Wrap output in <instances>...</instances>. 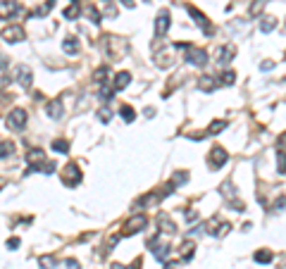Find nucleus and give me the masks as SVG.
I'll use <instances>...</instances> for the list:
<instances>
[{"label": "nucleus", "mask_w": 286, "mask_h": 269, "mask_svg": "<svg viewBox=\"0 0 286 269\" xmlns=\"http://www.w3.org/2000/svg\"><path fill=\"white\" fill-rule=\"evenodd\" d=\"M148 226V217L145 215H132L124 224H122V231H120V236H134V234H139V231H143Z\"/></svg>", "instance_id": "obj_1"}, {"label": "nucleus", "mask_w": 286, "mask_h": 269, "mask_svg": "<svg viewBox=\"0 0 286 269\" xmlns=\"http://www.w3.org/2000/svg\"><path fill=\"white\" fill-rule=\"evenodd\" d=\"M105 50H108V55H110L112 60H120L122 55H127L129 45H127V41H124V38H117V36H108V38H105Z\"/></svg>", "instance_id": "obj_2"}, {"label": "nucleus", "mask_w": 286, "mask_h": 269, "mask_svg": "<svg viewBox=\"0 0 286 269\" xmlns=\"http://www.w3.org/2000/svg\"><path fill=\"white\" fill-rule=\"evenodd\" d=\"M184 60H186L188 65H193V67H205V65H208V53H205L203 48L188 45L186 50H184Z\"/></svg>", "instance_id": "obj_3"}, {"label": "nucleus", "mask_w": 286, "mask_h": 269, "mask_svg": "<svg viewBox=\"0 0 286 269\" xmlns=\"http://www.w3.org/2000/svg\"><path fill=\"white\" fill-rule=\"evenodd\" d=\"M45 152L41 148H31V150L26 152V167H29V172H43L45 167Z\"/></svg>", "instance_id": "obj_4"}, {"label": "nucleus", "mask_w": 286, "mask_h": 269, "mask_svg": "<svg viewBox=\"0 0 286 269\" xmlns=\"http://www.w3.org/2000/svg\"><path fill=\"white\" fill-rule=\"evenodd\" d=\"M81 181H84V176H81V169H79V164L69 162L65 169H62V183H65V186H69V188H74V186H79Z\"/></svg>", "instance_id": "obj_5"}, {"label": "nucleus", "mask_w": 286, "mask_h": 269, "mask_svg": "<svg viewBox=\"0 0 286 269\" xmlns=\"http://www.w3.org/2000/svg\"><path fill=\"white\" fill-rule=\"evenodd\" d=\"M186 10H188V14L193 17V22H196L200 29H203V33H205V36H212V33H215V26L210 24V19L198 10V7H193V5H186Z\"/></svg>", "instance_id": "obj_6"}, {"label": "nucleus", "mask_w": 286, "mask_h": 269, "mask_svg": "<svg viewBox=\"0 0 286 269\" xmlns=\"http://www.w3.org/2000/svg\"><path fill=\"white\" fill-rule=\"evenodd\" d=\"M227 160H229V155H227V150H224L222 145H215V148L208 152V164H210V169H222V167L227 164Z\"/></svg>", "instance_id": "obj_7"}, {"label": "nucleus", "mask_w": 286, "mask_h": 269, "mask_svg": "<svg viewBox=\"0 0 286 269\" xmlns=\"http://www.w3.org/2000/svg\"><path fill=\"white\" fill-rule=\"evenodd\" d=\"M231 229L229 222H220V217H210V222L205 224V231H208L210 236L220 238V236H227V231Z\"/></svg>", "instance_id": "obj_8"}, {"label": "nucleus", "mask_w": 286, "mask_h": 269, "mask_svg": "<svg viewBox=\"0 0 286 269\" xmlns=\"http://www.w3.org/2000/svg\"><path fill=\"white\" fill-rule=\"evenodd\" d=\"M5 122H7V127H12V129H24L26 122H29V115H26L22 108H14L7 112V119H5Z\"/></svg>", "instance_id": "obj_9"}, {"label": "nucleus", "mask_w": 286, "mask_h": 269, "mask_svg": "<svg viewBox=\"0 0 286 269\" xmlns=\"http://www.w3.org/2000/svg\"><path fill=\"white\" fill-rule=\"evenodd\" d=\"M24 38H26V33H24V29L17 26V24H10V26L2 29V41H5V43H22Z\"/></svg>", "instance_id": "obj_10"}, {"label": "nucleus", "mask_w": 286, "mask_h": 269, "mask_svg": "<svg viewBox=\"0 0 286 269\" xmlns=\"http://www.w3.org/2000/svg\"><path fill=\"white\" fill-rule=\"evenodd\" d=\"M169 31V12L162 10L155 17V38H165Z\"/></svg>", "instance_id": "obj_11"}, {"label": "nucleus", "mask_w": 286, "mask_h": 269, "mask_svg": "<svg viewBox=\"0 0 286 269\" xmlns=\"http://www.w3.org/2000/svg\"><path fill=\"white\" fill-rule=\"evenodd\" d=\"M14 79H17V84H19V86L29 88L33 84V72L26 65H19L17 69H14Z\"/></svg>", "instance_id": "obj_12"}, {"label": "nucleus", "mask_w": 286, "mask_h": 269, "mask_svg": "<svg viewBox=\"0 0 286 269\" xmlns=\"http://www.w3.org/2000/svg\"><path fill=\"white\" fill-rule=\"evenodd\" d=\"M234 55H236V45L234 43L220 45V48H217V62H220V65H229L231 60H234Z\"/></svg>", "instance_id": "obj_13"}, {"label": "nucleus", "mask_w": 286, "mask_h": 269, "mask_svg": "<svg viewBox=\"0 0 286 269\" xmlns=\"http://www.w3.org/2000/svg\"><path fill=\"white\" fill-rule=\"evenodd\" d=\"M157 226H160V234H162V231L169 234V236L176 234V224L172 222V217L167 215V212H160V215H157Z\"/></svg>", "instance_id": "obj_14"}, {"label": "nucleus", "mask_w": 286, "mask_h": 269, "mask_svg": "<svg viewBox=\"0 0 286 269\" xmlns=\"http://www.w3.org/2000/svg\"><path fill=\"white\" fill-rule=\"evenodd\" d=\"M62 112H65V105H62V100L60 98H53V100H48V105H45V115L50 119H60L62 117Z\"/></svg>", "instance_id": "obj_15"}, {"label": "nucleus", "mask_w": 286, "mask_h": 269, "mask_svg": "<svg viewBox=\"0 0 286 269\" xmlns=\"http://www.w3.org/2000/svg\"><path fill=\"white\" fill-rule=\"evenodd\" d=\"M17 12H19V5H17V2H12V0H2V5H0V17H2V22L12 19Z\"/></svg>", "instance_id": "obj_16"}, {"label": "nucleus", "mask_w": 286, "mask_h": 269, "mask_svg": "<svg viewBox=\"0 0 286 269\" xmlns=\"http://www.w3.org/2000/svg\"><path fill=\"white\" fill-rule=\"evenodd\" d=\"M217 86H220V79H215V76H210V74H205V76H200L198 79V88L200 91H205V93H212Z\"/></svg>", "instance_id": "obj_17"}, {"label": "nucleus", "mask_w": 286, "mask_h": 269, "mask_svg": "<svg viewBox=\"0 0 286 269\" xmlns=\"http://www.w3.org/2000/svg\"><path fill=\"white\" fill-rule=\"evenodd\" d=\"M129 84H132V74H129V72H117V74H115V81H112L115 91H124Z\"/></svg>", "instance_id": "obj_18"}, {"label": "nucleus", "mask_w": 286, "mask_h": 269, "mask_svg": "<svg viewBox=\"0 0 286 269\" xmlns=\"http://www.w3.org/2000/svg\"><path fill=\"white\" fill-rule=\"evenodd\" d=\"M179 255H181V260H184V262H191V260H193V255H196V243H193V241H184V243H181V248H179Z\"/></svg>", "instance_id": "obj_19"}, {"label": "nucleus", "mask_w": 286, "mask_h": 269, "mask_svg": "<svg viewBox=\"0 0 286 269\" xmlns=\"http://www.w3.org/2000/svg\"><path fill=\"white\" fill-rule=\"evenodd\" d=\"M93 81H96V84H100V86H105V84L110 81V67H108V65L98 67V69L93 72Z\"/></svg>", "instance_id": "obj_20"}, {"label": "nucleus", "mask_w": 286, "mask_h": 269, "mask_svg": "<svg viewBox=\"0 0 286 269\" xmlns=\"http://www.w3.org/2000/svg\"><path fill=\"white\" fill-rule=\"evenodd\" d=\"M62 50H65L67 55H77L79 50H81V45H79V41L74 36H67L65 41H62Z\"/></svg>", "instance_id": "obj_21"}, {"label": "nucleus", "mask_w": 286, "mask_h": 269, "mask_svg": "<svg viewBox=\"0 0 286 269\" xmlns=\"http://www.w3.org/2000/svg\"><path fill=\"white\" fill-rule=\"evenodd\" d=\"M253 260L258 262V265H270L272 260H275V255H272V250H267V248H260L258 253L253 255Z\"/></svg>", "instance_id": "obj_22"}, {"label": "nucleus", "mask_w": 286, "mask_h": 269, "mask_svg": "<svg viewBox=\"0 0 286 269\" xmlns=\"http://www.w3.org/2000/svg\"><path fill=\"white\" fill-rule=\"evenodd\" d=\"M220 193H222V198H224L227 203H234V195H236V193H234V183H231L229 179L220 186Z\"/></svg>", "instance_id": "obj_23"}, {"label": "nucleus", "mask_w": 286, "mask_h": 269, "mask_svg": "<svg viewBox=\"0 0 286 269\" xmlns=\"http://www.w3.org/2000/svg\"><path fill=\"white\" fill-rule=\"evenodd\" d=\"M62 14H65V19H69V22H72V19H77L79 14H81V5L74 0L69 7H65V12H62Z\"/></svg>", "instance_id": "obj_24"}, {"label": "nucleus", "mask_w": 286, "mask_h": 269, "mask_svg": "<svg viewBox=\"0 0 286 269\" xmlns=\"http://www.w3.org/2000/svg\"><path fill=\"white\" fill-rule=\"evenodd\" d=\"M12 155H14V143L5 138L2 143H0V157H2V160H7V157H12Z\"/></svg>", "instance_id": "obj_25"}, {"label": "nucleus", "mask_w": 286, "mask_h": 269, "mask_svg": "<svg viewBox=\"0 0 286 269\" xmlns=\"http://www.w3.org/2000/svg\"><path fill=\"white\" fill-rule=\"evenodd\" d=\"M224 129H227V122H224V119H215V122L208 127L205 134H208V136H215V134H222Z\"/></svg>", "instance_id": "obj_26"}, {"label": "nucleus", "mask_w": 286, "mask_h": 269, "mask_svg": "<svg viewBox=\"0 0 286 269\" xmlns=\"http://www.w3.org/2000/svg\"><path fill=\"white\" fill-rule=\"evenodd\" d=\"M275 29H277L275 17H263V19H260V31L263 33H270V31H275Z\"/></svg>", "instance_id": "obj_27"}, {"label": "nucleus", "mask_w": 286, "mask_h": 269, "mask_svg": "<svg viewBox=\"0 0 286 269\" xmlns=\"http://www.w3.org/2000/svg\"><path fill=\"white\" fill-rule=\"evenodd\" d=\"M120 115H122V119H124L127 124H132L134 119H136V112H134L132 105H122V108H120Z\"/></svg>", "instance_id": "obj_28"}, {"label": "nucleus", "mask_w": 286, "mask_h": 269, "mask_svg": "<svg viewBox=\"0 0 286 269\" xmlns=\"http://www.w3.org/2000/svg\"><path fill=\"white\" fill-rule=\"evenodd\" d=\"M112 93H115V86H108V84H105V86H100L98 98L103 100V103H110V100H112Z\"/></svg>", "instance_id": "obj_29"}, {"label": "nucleus", "mask_w": 286, "mask_h": 269, "mask_svg": "<svg viewBox=\"0 0 286 269\" xmlns=\"http://www.w3.org/2000/svg\"><path fill=\"white\" fill-rule=\"evenodd\" d=\"M277 172L286 174V150H277Z\"/></svg>", "instance_id": "obj_30"}, {"label": "nucleus", "mask_w": 286, "mask_h": 269, "mask_svg": "<svg viewBox=\"0 0 286 269\" xmlns=\"http://www.w3.org/2000/svg\"><path fill=\"white\" fill-rule=\"evenodd\" d=\"M188 181V172H176L174 176H172V186H174V188H179V186H184V183Z\"/></svg>", "instance_id": "obj_31"}, {"label": "nucleus", "mask_w": 286, "mask_h": 269, "mask_svg": "<svg viewBox=\"0 0 286 269\" xmlns=\"http://www.w3.org/2000/svg\"><path fill=\"white\" fill-rule=\"evenodd\" d=\"M38 265H41V269H53L57 262L53 255H41V258H38Z\"/></svg>", "instance_id": "obj_32"}, {"label": "nucleus", "mask_w": 286, "mask_h": 269, "mask_svg": "<svg viewBox=\"0 0 286 269\" xmlns=\"http://www.w3.org/2000/svg\"><path fill=\"white\" fill-rule=\"evenodd\" d=\"M53 7H55V0H45L43 5H41V7H38L36 12H33V14H36V17H43V14H48V12L53 10Z\"/></svg>", "instance_id": "obj_33"}, {"label": "nucleus", "mask_w": 286, "mask_h": 269, "mask_svg": "<svg viewBox=\"0 0 286 269\" xmlns=\"http://www.w3.org/2000/svg\"><path fill=\"white\" fill-rule=\"evenodd\" d=\"M153 255H155V260H160V262L167 260V258H169V246H157L153 250Z\"/></svg>", "instance_id": "obj_34"}, {"label": "nucleus", "mask_w": 286, "mask_h": 269, "mask_svg": "<svg viewBox=\"0 0 286 269\" xmlns=\"http://www.w3.org/2000/svg\"><path fill=\"white\" fill-rule=\"evenodd\" d=\"M265 2H267V0H253V5H251V17H258V14L263 12Z\"/></svg>", "instance_id": "obj_35"}, {"label": "nucleus", "mask_w": 286, "mask_h": 269, "mask_svg": "<svg viewBox=\"0 0 286 269\" xmlns=\"http://www.w3.org/2000/svg\"><path fill=\"white\" fill-rule=\"evenodd\" d=\"M53 150H57V152H69V143H67V140H62V138L53 140Z\"/></svg>", "instance_id": "obj_36"}, {"label": "nucleus", "mask_w": 286, "mask_h": 269, "mask_svg": "<svg viewBox=\"0 0 286 269\" xmlns=\"http://www.w3.org/2000/svg\"><path fill=\"white\" fill-rule=\"evenodd\" d=\"M86 14L91 17V22L93 24H100V12L93 7V5H86Z\"/></svg>", "instance_id": "obj_37"}, {"label": "nucleus", "mask_w": 286, "mask_h": 269, "mask_svg": "<svg viewBox=\"0 0 286 269\" xmlns=\"http://www.w3.org/2000/svg\"><path fill=\"white\" fill-rule=\"evenodd\" d=\"M234 81H236V74H234L231 69H227V72L222 74V84H224V86H231Z\"/></svg>", "instance_id": "obj_38"}, {"label": "nucleus", "mask_w": 286, "mask_h": 269, "mask_svg": "<svg viewBox=\"0 0 286 269\" xmlns=\"http://www.w3.org/2000/svg\"><path fill=\"white\" fill-rule=\"evenodd\" d=\"M98 119H100V122H105V124H108V122H110V119H112V112H110V108H103V110H98Z\"/></svg>", "instance_id": "obj_39"}, {"label": "nucleus", "mask_w": 286, "mask_h": 269, "mask_svg": "<svg viewBox=\"0 0 286 269\" xmlns=\"http://www.w3.org/2000/svg\"><path fill=\"white\" fill-rule=\"evenodd\" d=\"M272 210H286V195H279V200H275V207Z\"/></svg>", "instance_id": "obj_40"}, {"label": "nucleus", "mask_w": 286, "mask_h": 269, "mask_svg": "<svg viewBox=\"0 0 286 269\" xmlns=\"http://www.w3.org/2000/svg\"><path fill=\"white\" fill-rule=\"evenodd\" d=\"M62 269H79V262L77 260H65V262H62Z\"/></svg>", "instance_id": "obj_41"}, {"label": "nucleus", "mask_w": 286, "mask_h": 269, "mask_svg": "<svg viewBox=\"0 0 286 269\" xmlns=\"http://www.w3.org/2000/svg\"><path fill=\"white\" fill-rule=\"evenodd\" d=\"M50 172H55V162L53 160H48L45 162V167H43V174H50Z\"/></svg>", "instance_id": "obj_42"}, {"label": "nucleus", "mask_w": 286, "mask_h": 269, "mask_svg": "<svg viewBox=\"0 0 286 269\" xmlns=\"http://www.w3.org/2000/svg\"><path fill=\"white\" fill-rule=\"evenodd\" d=\"M5 246L10 248V250H14V248H19V238H7V243Z\"/></svg>", "instance_id": "obj_43"}, {"label": "nucleus", "mask_w": 286, "mask_h": 269, "mask_svg": "<svg viewBox=\"0 0 286 269\" xmlns=\"http://www.w3.org/2000/svg\"><path fill=\"white\" fill-rule=\"evenodd\" d=\"M272 67H275V62H272V60H265L263 65H260V69H263V72H270Z\"/></svg>", "instance_id": "obj_44"}, {"label": "nucleus", "mask_w": 286, "mask_h": 269, "mask_svg": "<svg viewBox=\"0 0 286 269\" xmlns=\"http://www.w3.org/2000/svg\"><path fill=\"white\" fill-rule=\"evenodd\" d=\"M198 215H196V210H186V222H196Z\"/></svg>", "instance_id": "obj_45"}, {"label": "nucleus", "mask_w": 286, "mask_h": 269, "mask_svg": "<svg viewBox=\"0 0 286 269\" xmlns=\"http://www.w3.org/2000/svg\"><path fill=\"white\" fill-rule=\"evenodd\" d=\"M277 145H279V150H284V148H286V134H282V136H279Z\"/></svg>", "instance_id": "obj_46"}, {"label": "nucleus", "mask_w": 286, "mask_h": 269, "mask_svg": "<svg viewBox=\"0 0 286 269\" xmlns=\"http://www.w3.org/2000/svg\"><path fill=\"white\" fill-rule=\"evenodd\" d=\"M141 265H143V260H141V258H136V260L132 262V267H127V269H141Z\"/></svg>", "instance_id": "obj_47"}, {"label": "nucleus", "mask_w": 286, "mask_h": 269, "mask_svg": "<svg viewBox=\"0 0 286 269\" xmlns=\"http://www.w3.org/2000/svg\"><path fill=\"white\" fill-rule=\"evenodd\" d=\"M122 5H127V7H134L136 2H134V0H122Z\"/></svg>", "instance_id": "obj_48"}, {"label": "nucleus", "mask_w": 286, "mask_h": 269, "mask_svg": "<svg viewBox=\"0 0 286 269\" xmlns=\"http://www.w3.org/2000/svg\"><path fill=\"white\" fill-rule=\"evenodd\" d=\"M165 269H176V262H165Z\"/></svg>", "instance_id": "obj_49"}, {"label": "nucleus", "mask_w": 286, "mask_h": 269, "mask_svg": "<svg viewBox=\"0 0 286 269\" xmlns=\"http://www.w3.org/2000/svg\"><path fill=\"white\" fill-rule=\"evenodd\" d=\"M110 269H127V267H122L120 262H115V265H112V267H110Z\"/></svg>", "instance_id": "obj_50"}, {"label": "nucleus", "mask_w": 286, "mask_h": 269, "mask_svg": "<svg viewBox=\"0 0 286 269\" xmlns=\"http://www.w3.org/2000/svg\"><path fill=\"white\" fill-rule=\"evenodd\" d=\"M105 2H108V0H105Z\"/></svg>", "instance_id": "obj_51"}]
</instances>
